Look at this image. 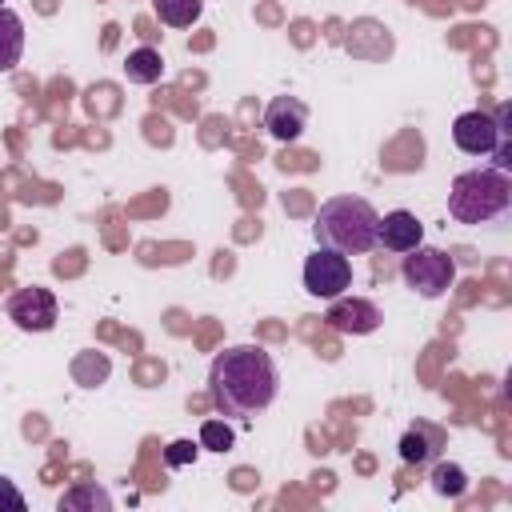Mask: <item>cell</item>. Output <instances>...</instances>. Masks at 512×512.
Here are the masks:
<instances>
[{
  "mask_svg": "<svg viewBox=\"0 0 512 512\" xmlns=\"http://www.w3.org/2000/svg\"><path fill=\"white\" fill-rule=\"evenodd\" d=\"M280 388V372L268 348L260 344H232L208 368V396L220 416H260Z\"/></svg>",
  "mask_w": 512,
  "mask_h": 512,
  "instance_id": "1",
  "label": "cell"
},
{
  "mask_svg": "<svg viewBox=\"0 0 512 512\" xmlns=\"http://www.w3.org/2000/svg\"><path fill=\"white\" fill-rule=\"evenodd\" d=\"M376 224H380V212L364 196H332L320 204L312 220V236L320 248L360 256L376 248Z\"/></svg>",
  "mask_w": 512,
  "mask_h": 512,
  "instance_id": "2",
  "label": "cell"
},
{
  "mask_svg": "<svg viewBox=\"0 0 512 512\" xmlns=\"http://www.w3.org/2000/svg\"><path fill=\"white\" fill-rule=\"evenodd\" d=\"M512 208V176L500 168L460 172L448 188V216L456 224H488Z\"/></svg>",
  "mask_w": 512,
  "mask_h": 512,
  "instance_id": "3",
  "label": "cell"
},
{
  "mask_svg": "<svg viewBox=\"0 0 512 512\" xmlns=\"http://www.w3.org/2000/svg\"><path fill=\"white\" fill-rule=\"evenodd\" d=\"M508 116H512L508 104H500L496 112H480V108L460 112L452 120L456 148L468 152V156H488L492 168L508 172L512 168V128H508Z\"/></svg>",
  "mask_w": 512,
  "mask_h": 512,
  "instance_id": "4",
  "label": "cell"
},
{
  "mask_svg": "<svg viewBox=\"0 0 512 512\" xmlns=\"http://www.w3.org/2000/svg\"><path fill=\"white\" fill-rule=\"evenodd\" d=\"M400 276H404V284H408L416 296L436 300V296H444V292L452 288V280H456V260H452L448 252H440V248L416 244L412 252H404Z\"/></svg>",
  "mask_w": 512,
  "mask_h": 512,
  "instance_id": "5",
  "label": "cell"
},
{
  "mask_svg": "<svg viewBox=\"0 0 512 512\" xmlns=\"http://www.w3.org/2000/svg\"><path fill=\"white\" fill-rule=\"evenodd\" d=\"M304 288H308L316 300H336V296H344V288H352V260H348L344 252L316 248V252L304 260Z\"/></svg>",
  "mask_w": 512,
  "mask_h": 512,
  "instance_id": "6",
  "label": "cell"
},
{
  "mask_svg": "<svg viewBox=\"0 0 512 512\" xmlns=\"http://www.w3.org/2000/svg\"><path fill=\"white\" fill-rule=\"evenodd\" d=\"M60 308H56V296L40 284L32 288H20L8 296V320L20 328V332H48L56 324Z\"/></svg>",
  "mask_w": 512,
  "mask_h": 512,
  "instance_id": "7",
  "label": "cell"
},
{
  "mask_svg": "<svg viewBox=\"0 0 512 512\" xmlns=\"http://www.w3.org/2000/svg\"><path fill=\"white\" fill-rule=\"evenodd\" d=\"M324 320H328V328H336V332H344V336H368V332H376L380 328V308L372 304V300H364V296H336L332 300V308L324 312Z\"/></svg>",
  "mask_w": 512,
  "mask_h": 512,
  "instance_id": "8",
  "label": "cell"
},
{
  "mask_svg": "<svg viewBox=\"0 0 512 512\" xmlns=\"http://www.w3.org/2000/svg\"><path fill=\"white\" fill-rule=\"evenodd\" d=\"M264 128H268L280 144L300 140V132L308 128V104H304L300 96H272L268 108H264Z\"/></svg>",
  "mask_w": 512,
  "mask_h": 512,
  "instance_id": "9",
  "label": "cell"
},
{
  "mask_svg": "<svg viewBox=\"0 0 512 512\" xmlns=\"http://www.w3.org/2000/svg\"><path fill=\"white\" fill-rule=\"evenodd\" d=\"M424 240V224L416 220V212H408V208H396V212H388V216H380V224H376V244L380 248H388V252H412L416 244Z\"/></svg>",
  "mask_w": 512,
  "mask_h": 512,
  "instance_id": "10",
  "label": "cell"
},
{
  "mask_svg": "<svg viewBox=\"0 0 512 512\" xmlns=\"http://www.w3.org/2000/svg\"><path fill=\"white\" fill-rule=\"evenodd\" d=\"M444 448V432L432 428V424H412L404 436H400V460L404 464H432Z\"/></svg>",
  "mask_w": 512,
  "mask_h": 512,
  "instance_id": "11",
  "label": "cell"
},
{
  "mask_svg": "<svg viewBox=\"0 0 512 512\" xmlns=\"http://www.w3.org/2000/svg\"><path fill=\"white\" fill-rule=\"evenodd\" d=\"M24 56V20L12 8H0V72H12Z\"/></svg>",
  "mask_w": 512,
  "mask_h": 512,
  "instance_id": "12",
  "label": "cell"
},
{
  "mask_svg": "<svg viewBox=\"0 0 512 512\" xmlns=\"http://www.w3.org/2000/svg\"><path fill=\"white\" fill-rule=\"evenodd\" d=\"M56 508H60V512H108V508H112V496H108V488H100V484H76V488H68V492L56 500Z\"/></svg>",
  "mask_w": 512,
  "mask_h": 512,
  "instance_id": "13",
  "label": "cell"
},
{
  "mask_svg": "<svg viewBox=\"0 0 512 512\" xmlns=\"http://www.w3.org/2000/svg\"><path fill=\"white\" fill-rule=\"evenodd\" d=\"M124 76H128V84H156V80L164 76L160 52H156V48H136V52H128Z\"/></svg>",
  "mask_w": 512,
  "mask_h": 512,
  "instance_id": "14",
  "label": "cell"
},
{
  "mask_svg": "<svg viewBox=\"0 0 512 512\" xmlns=\"http://www.w3.org/2000/svg\"><path fill=\"white\" fill-rule=\"evenodd\" d=\"M152 8L160 16V24H168V28H192L200 20V12H204V0H152Z\"/></svg>",
  "mask_w": 512,
  "mask_h": 512,
  "instance_id": "15",
  "label": "cell"
},
{
  "mask_svg": "<svg viewBox=\"0 0 512 512\" xmlns=\"http://www.w3.org/2000/svg\"><path fill=\"white\" fill-rule=\"evenodd\" d=\"M428 480H432V492H440V496H448V500H456V496L468 492V472H464L460 464H452V460H440Z\"/></svg>",
  "mask_w": 512,
  "mask_h": 512,
  "instance_id": "16",
  "label": "cell"
},
{
  "mask_svg": "<svg viewBox=\"0 0 512 512\" xmlns=\"http://www.w3.org/2000/svg\"><path fill=\"white\" fill-rule=\"evenodd\" d=\"M232 440H236V432H232L224 420H204V424H200V448H208V452H228Z\"/></svg>",
  "mask_w": 512,
  "mask_h": 512,
  "instance_id": "17",
  "label": "cell"
},
{
  "mask_svg": "<svg viewBox=\"0 0 512 512\" xmlns=\"http://www.w3.org/2000/svg\"><path fill=\"white\" fill-rule=\"evenodd\" d=\"M196 456H200V444H192V440H172V444L164 448L168 468H184V464H192Z\"/></svg>",
  "mask_w": 512,
  "mask_h": 512,
  "instance_id": "18",
  "label": "cell"
},
{
  "mask_svg": "<svg viewBox=\"0 0 512 512\" xmlns=\"http://www.w3.org/2000/svg\"><path fill=\"white\" fill-rule=\"evenodd\" d=\"M4 508H8V512H24V496L16 492V484H12V480H4V476H0V512H4Z\"/></svg>",
  "mask_w": 512,
  "mask_h": 512,
  "instance_id": "19",
  "label": "cell"
},
{
  "mask_svg": "<svg viewBox=\"0 0 512 512\" xmlns=\"http://www.w3.org/2000/svg\"><path fill=\"white\" fill-rule=\"evenodd\" d=\"M0 8H4V0H0Z\"/></svg>",
  "mask_w": 512,
  "mask_h": 512,
  "instance_id": "20",
  "label": "cell"
}]
</instances>
